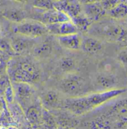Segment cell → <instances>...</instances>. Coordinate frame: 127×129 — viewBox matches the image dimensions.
<instances>
[{"instance_id":"2","label":"cell","mask_w":127,"mask_h":129,"mask_svg":"<svg viewBox=\"0 0 127 129\" xmlns=\"http://www.w3.org/2000/svg\"><path fill=\"white\" fill-rule=\"evenodd\" d=\"M8 72L14 83L31 84L40 79V71L36 64L27 59H18L8 64Z\"/></svg>"},{"instance_id":"25","label":"cell","mask_w":127,"mask_h":129,"mask_svg":"<svg viewBox=\"0 0 127 129\" xmlns=\"http://www.w3.org/2000/svg\"><path fill=\"white\" fill-rule=\"evenodd\" d=\"M119 2H120V1H102V2H99L101 6L102 7V8L105 10V12L106 11L108 12L110 10H111Z\"/></svg>"},{"instance_id":"1","label":"cell","mask_w":127,"mask_h":129,"mask_svg":"<svg viewBox=\"0 0 127 129\" xmlns=\"http://www.w3.org/2000/svg\"><path fill=\"white\" fill-rule=\"evenodd\" d=\"M126 90L116 89L108 91H102L76 98H67L63 106L71 113L82 115L87 113L104 103L122 95Z\"/></svg>"},{"instance_id":"6","label":"cell","mask_w":127,"mask_h":129,"mask_svg":"<svg viewBox=\"0 0 127 129\" xmlns=\"http://www.w3.org/2000/svg\"><path fill=\"white\" fill-rule=\"evenodd\" d=\"M70 20H71L70 18L65 13L53 8L51 10L44 11V12H43V14L40 16L37 21L44 25H51Z\"/></svg>"},{"instance_id":"34","label":"cell","mask_w":127,"mask_h":129,"mask_svg":"<svg viewBox=\"0 0 127 129\" xmlns=\"http://www.w3.org/2000/svg\"><path fill=\"white\" fill-rule=\"evenodd\" d=\"M126 2H127V1H126Z\"/></svg>"},{"instance_id":"15","label":"cell","mask_w":127,"mask_h":129,"mask_svg":"<svg viewBox=\"0 0 127 129\" xmlns=\"http://www.w3.org/2000/svg\"><path fill=\"white\" fill-rule=\"evenodd\" d=\"M57 39L61 47L70 50H77L81 47L82 39L77 34L63 35L57 37Z\"/></svg>"},{"instance_id":"32","label":"cell","mask_w":127,"mask_h":129,"mask_svg":"<svg viewBox=\"0 0 127 129\" xmlns=\"http://www.w3.org/2000/svg\"><path fill=\"white\" fill-rule=\"evenodd\" d=\"M126 91H127V88H126Z\"/></svg>"},{"instance_id":"17","label":"cell","mask_w":127,"mask_h":129,"mask_svg":"<svg viewBox=\"0 0 127 129\" xmlns=\"http://www.w3.org/2000/svg\"><path fill=\"white\" fill-rule=\"evenodd\" d=\"M52 45L50 40H45L33 47V53L38 58H47L52 54Z\"/></svg>"},{"instance_id":"31","label":"cell","mask_w":127,"mask_h":129,"mask_svg":"<svg viewBox=\"0 0 127 129\" xmlns=\"http://www.w3.org/2000/svg\"><path fill=\"white\" fill-rule=\"evenodd\" d=\"M58 129H66V128H62V127H60V128H58Z\"/></svg>"},{"instance_id":"12","label":"cell","mask_w":127,"mask_h":129,"mask_svg":"<svg viewBox=\"0 0 127 129\" xmlns=\"http://www.w3.org/2000/svg\"><path fill=\"white\" fill-rule=\"evenodd\" d=\"M95 29H99V32L102 36L111 41H119L125 35L124 29L120 26L115 24L103 25L96 27Z\"/></svg>"},{"instance_id":"4","label":"cell","mask_w":127,"mask_h":129,"mask_svg":"<svg viewBox=\"0 0 127 129\" xmlns=\"http://www.w3.org/2000/svg\"><path fill=\"white\" fill-rule=\"evenodd\" d=\"M14 32L21 36L36 38L48 34L46 26L35 20H25L14 27Z\"/></svg>"},{"instance_id":"7","label":"cell","mask_w":127,"mask_h":129,"mask_svg":"<svg viewBox=\"0 0 127 129\" xmlns=\"http://www.w3.org/2000/svg\"><path fill=\"white\" fill-rule=\"evenodd\" d=\"M45 26L47 29L48 34L55 35L56 37L78 33L77 28L71 20L55 23V24L45 25Z\"/></svg>"},{"instance_id":"8","label":"cell","mask_w":127,"mask_h":129,"mask_svg":"<svg viewBox=\"0 0 127 129\" xmlns=\"http://www.w3.org/2000/svg\"><path fill=\"white\" fill-rule=\"evenodd\" d=\"M53 6L54 8L65 13L70 19L79 15L82 11V6L79 2H53Z\"/></svg>"},{"instance_id":"16","label":"cell","mask_w":127,"mask_h":129,"mask_svg":"<svg viewBox=\"0 0 127 129\" xmlns=\"http://www.w3.org/2000/svg\"><path fill=\"white\" fill-rule=\"evenodd\" d=\"M80 48H82L85 53L89 55H95L102 50L103 45L101 41L99 39L92 37H88L82 40Z\"/></svg>"},{"instance_id":"18","label":"cell","mask_w":127,"mask_h":129,"mask_svg":"<svg viewBox=\"0 0 127 129\" xmlns=\"http://www.w3.org/2000/svg\"><path fill=\"white\" fill-rule=\"evenodd\" d=\"M2 15L8 20L20 23L26 20V12L19 8H9L5 10Z\"/></svg>"},{"instance_id":"21","label":"cell","mask_w":127,"mask_h":129,"mask_svg":"<svg viewBox=\"0 0 127 129\" xmlns=\"http://www.w3.org/2000/svg\"><path fill=\"white\" fill-rule=\"evenodd\" d=\"M26 116L29 121L32 124H36L39 122L41 119V112L39 110L38 107L32 105L26 110Z\"/></svg>"},{"instance_id":"29","label":"cell","mask_w":127,"mask_h":129,"mask_svg":"<svg viewBox=\"0 0 127 129\" xmlns=\"http://www.w3.org/2000/svg\"><path fill=\"white\" fill-rule=\"evenodd\" d=\"M2 35H3V29L0 25V37H2Z\"/></svg>"},{"instance_id":"11","label":"cell","mask_w":127,"mask_h":129,"mask_svg":"<svg viewBox=\"0 0 127 129\" xmlns=\"http://www.w3.org/2000/svg\"><path fill=\"white\" fill-rule=\"evenodd\" d=\"M95 85L103 91L116 89L117 79L116 77L106 72H100L95 76Z\"/></svg>"},{"instance_id":"26","label":"cell","mask_w":127,"mask_h":129,"mask_svg":"<svg viewBox=\"0 0 127 129\" xmlns=\"http://www.w3.org/2000/svg\"><path fill=\"white\" fill-rule=\"evenodd\" d=\"M117 59L119 62L123 64L126 68H127V48L123 49L120 51Z\"/></svg>"},{"instance_id":"24","label":"cell","mask_w":127,"mask_h":129,"mask_svg":"<svg viewBox=\"0 0 127 129\" xmlns=\"http://www.w3.org/2000/svg\"><path fill=\"white\" fill-rule=\"evenodd\" d=\"M34 6L39 8L40 9H43L45 11L51 10L54 8L53 2L51 1H34L33 2Z\"/></svg>"},{"instance_id":"20","label":"cell","mask_w":127,"mask_h":129,"mask_svg":"<svg viewBox=\"0 0 127 129\" xmlns=\"http://www.w3.org/2000/svg\"><path fill=\"white\" fill-rule=\"evenodd\" d=\"M71 21L73 23V24L77 28L78 31H86L88 29L89 26H91V21L85 16V15H78L75 17H73L70 19Z\"/></svg>"},{"instance_id":"33","label":"cell","mask_w":127,"mask_h":129,"mask_svg":"<svg viewBox=\"0 0 127 129\" xmlns=\"http://www.w3.org/2000/svg\"><path fill=\"white\" fill-rule=\"evenodd\" d=\"M126 22H127V17H126Z\"/></svg>"},{"instance_id":"23","label":"cell","mask_w":127,"mask_h":129,"mask_svg":"<svg viewBox=\"0 0 127 129\" xmlns=\"http://www.w3.org/2000/svg\"><path fill=\"white\" fill-rule=\"evenodd\" d=\"M0 51L8 56H11L14 54L11 42L6 40L5 38H4L3 37H0Z\"/></svg>"},{"instance_id":"22","label":"cell","mask_w":127,"mask_h":129,"mask_svg":"<svg viewBox=\"0 0 127 129\" xmlns=\"http://www.w3.org/2000/svg\"><path fill=\"white\" fill-rule=\"evenodd\" d=\"M60 68L67 73H71L76 68V62L74 59L71 57H64L62 58L59 63Z\"/></svg>"},{"instance_id":"27","label":"cell","mask_w":127,"mask_h":129,"mask_svg":"<svg viewBox=\"0 0 127 129\" xmlns=\"http://www.w3.org/2000/svg\"><path fill=\"white\" fill-rule=\"evenodd\" d=\"M9 56L0 51V69H2L5 64L8 62V57Z\"/></svg>"},{"instance_id":"3","label":"cell","mask_w":127,"mask_h":129,"mask_svg":"<svg viewBox=\"0 0 127 129\" xmlns=\"http://www.w3.org/2000/svg\"><path fill=\"white\" fill-rule=\"evenodd\" d=\"M58 89L70 98H76L88 94L89 85L82 76L74 73H67L61 79Z\"/></svg>"},{"instance_id":"30","label":"cell","mask_w":127,"mask_h":129,"mask_svg":"<svg viewBox=\"0 0 127 129\" xmlns=\"http://www.w3.org/2000/svg\"><path fill=\"white\" fill-rule=\"evenodd\" d=\"M8 129H17L16 128H14V127H10V128H8Z\"/></svg>"},{"instance_id":"9","label":"cell","mask_w":127,"mask_h":129,"mask_svg":"<svg viewBox=\"0 0 127 129\" xmlns=\"http://www.w3.org/2000/svg\"><path fill=\"white\" fill-rule=\"evenodd\" d=\"M108 113L119 122L127 124V97L114 103Z\"/></svg>"},{"instance_id":"28","label":"cell","mask_w":127,"mask_h":129,"mask_svg":"<svg viewBox=\"0 0 127 129\" xmlns=\"http://www.w3.org/2000/svg\"><path fill=\"white\" fill-rule=\"evenodd\" d=\"M14 98V90L11 86H9L6 89V98L8 102H12Z\"/></svg>"},{"instance_id":"10","label":"cell","mask_w":127,"mask_h":129,"mask_svg":"<svg viewBox=\"0 0 127 129\" xmlns=\"http://www.w3.org/2000/svg\"><path fill=\"white\" fill-rule=\"evenodd\" d=\"M84 5V15L91 22L97 21L102 18L105 11L101 6L99 2H85Z\"/></svg>"},{"instance_id":"5","label":"cell","mask_w":127,"mask_h":129,"mask_svg":"<svg viewBox=\"0 0 127 129\" xmlns=\"http://www.w3.org/2000/svg\"><path fill=\"white\" fill-rule=\"evenodd\" d=\"M13 90L18 103L26 110L32 106V101L34 95V89L31 84L23 83H14Z\"/></svg>"},{"instance_id":"19","label":"cell","mask_w":127,"mask_h":129,"mask_svg":"<svg viewBox=\"0 0 127 129\" xmlns=\"http://www.w3.org/2000/svg\"><path fill=\"white\" fill-rule=\"evenodd\" d=\"M110 17L117 20H121L127 17V2L120 1V2L111 10L108 11Z\"/></svg>"},{"instance_id":"13","label":"cell","mask_w":127,"mask_h":129,"mask_svg":"<svg viewBox=\"0 0 127 129\" xmlns=\"http://www.w3.org/2000/svg\"><path fill=\"white\" fill-rule=\"evenodd\" d=\"M33 41L32 38L20 35L12 38L10 42L14 53H23L31 47H34V43Z\"/></svg>"},{"instance_id":"14","label":"cell","mask_w":127,"mask_h":129,"mask_svg":"<svg viewBox=\"0 0 127 129\" xmlns=\"http://www.w3.org/2000/svg\"><path fill=\"white\" fill-rule=\"evenodd\" d=\"M42 105L46 110H55L64 104L59 94L55 91H48L43 94L41 99Z\"/></svg>"}]
</instances>
